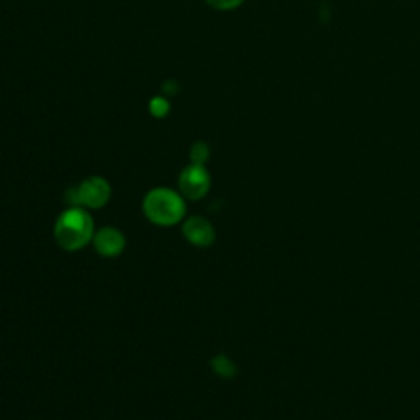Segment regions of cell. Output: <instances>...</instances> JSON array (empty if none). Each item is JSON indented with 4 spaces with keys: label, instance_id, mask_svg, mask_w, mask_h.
<instances>
[{
    "label": "cell",
    "instance_id": "1",
    "mask_svg": "<svg viewBox=\"0 0 420 420\" xmlns=\"http://www.w3.org/2000/svg\"><path fill=\"white\" fill-rule=\"evenodd\" d=\"M55 238L66 252L84 248L94 238V220L84 207H69L58 217Z\"/></svg>",
    "mask_w": 420,
    "mask_h": 420
},
{
    "label": "cell",
    "instance_id": "2",
    "mask_svg": "<svg viewBox=\"0 0 420 420\" xmlns=\"http://www.w3.org/2000/svg\"><path fill=\"white\" fill-rule=\"evenodd\" d=\"M143 212L150 222L161 227L180 223L186 216V204L181 194L168 187L151 189L143 199Z\"/></svg>",
    "mask_w": 420,
    "mask_h": 420
},
{
    "label": "cell",
    "instance_id": "3",
    "mask_svg": "<svg viewBox=\"0 0 420 420\" xmlns=\"http://www.w3.org/2000/svg\"><path fill=\"white\" fill-rule=\"evenodd\" d=\"M112 187L104 177L92 176L66 191V202L71 207L100 209L110 200Z\"/></svg>",
    "mask_w": 420,
    "mask_h": 420
},
{
    "label": "cell",
    "instance_id": "4",
    "mask_svg": "<svg viewBox=\"0 0 420 420\" xmlns=\"http://www.w3.org/2000/svg\"><path fill=\"white\" fill-rule=\"evenodd\" d=\"M210 189V176L202 164H189L180 176V191L184 198L199 200Z\"/></svg>",
    "mask_w": 420,
    "mask_h": 420
},
{
    "label": "cell",
    "instance_id": "5",
    "mask_svg": "<svg viewBox=\"0 0 420 420\" xmlns=\"http://www.w3.org/2000/svg\"><path fill=\"white\" fill-rule=\"evenodd\" d=\"M182 235L191 245L199 248L210 247L216 241V230L207 218L194 216L189 217L182 225Z\"/></svg>",
    "mask_w": 420,
    "mask_h": 420
},
{
    "label": "cell",
    "instance_id": "6",
    "mask_svg": "<svg viewBox=\"0 0 420 420\" xmlns=\"http://www.w3.org/2000/svg\"><path fill=\"white\" fill-rule=\"evenodd\" d=\"M92 243L96 252L104 258H117L125 250L127 240L120 230L114 227H104L97 234H94Z\"/></svg>",
    "mask_w": 420,
    "mask_h": 420
},
{
    "label": "cell",
    "instance_id": "7",
    "mask_svg": "<svg viewBox=\"0 0 420 420\" xmlns=\"http://www.w3.org/2000/svg\"><path fill=\"white\" fill-rule=\"evenodd\" d=\"M210 366H212L213 373L220 378H234L236 374V366L234 365V361L230 358H227L225 355H217L216 358H212L210 361Z\"/></svg>",
    "mask_w": 420,
    "mask_h": 420
},
{
    "label": "cell",
    "instance_id": "8",
    "mask_svg": "<svg viewBox=\"0 0 420 420\" xmlns=\"http://www.w3.org/2000/svg\"><path fill=\"white\" fill-rule=\"evenodd\" d=\"M191 161L194 164H204L207 163V159H209V156H210V150H209V146L205 145V143H202V141H198V143H194V145H192V148H191Z\"/></svg>",
    "mask_w": 420,
    "mask_h": 420
},
{
    "label": "cell",
    "instance_id": "9",
    "mask_svg": "<svg viewBox=\"0 0 420 420\" xmlns=\"http://www.w3.org/2000/svg\"><path fill=\"white\" fill-rule=\"evenodd\" d=\"M150 112L151 115L156 119H163L169 114V102L164 97H155L153 100L150 102Z\"/></svg>",
    "mask_w": 420,
    "mask_h": 420
},
{
    "label": "cell",
    "instance_id": "10",
    "mask_svg": "<svg viewBox=\"0 0 420 420\" xmlns=\"http://www.w3.org/2000/svg\"><path fill=\"white\" fill-rule=\"evenodd\" d=\"M209 6H212L217 10H231L243 3V0H205Z\"/></svg>",
    "mask_w": 420,
    "mask_h": 420
},
{
    "label": "cell",
    "instance_id": "11",
    "mask_svg": "<svg viewBox=\"0 0 420 420\" xmlns=\"http://www.w3.org/2000/svg\"><path fill=\"white\" fill-rule=\"evenodd\" d=\"M163 91L168 94H176L177 92V84L174 80H168V82L163 84Z\"/></svg>",
    "mask_w": 420,
    "mask_h": 420
}]
</instances>
